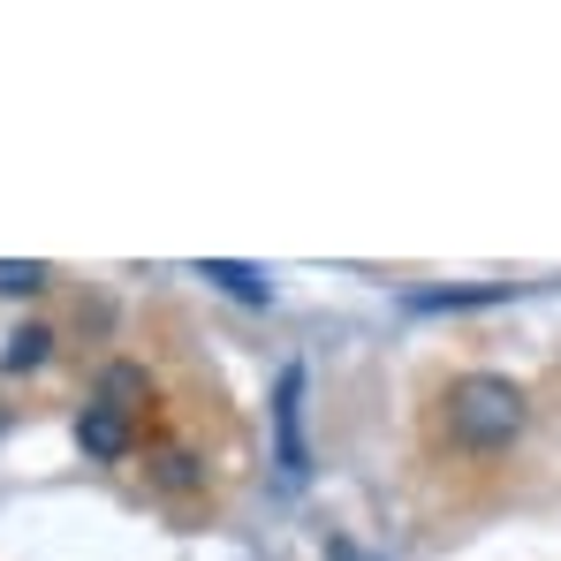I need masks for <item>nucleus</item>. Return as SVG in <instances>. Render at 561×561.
<instances>
[{
  "label": "nucleus",
  "mask_w": 561,
  "mask_h": 561,
  "mask_svg": "<svg viewBox=\"0 0 561 561\" xmlns=\"http://www.w3.org/2000/svg\"><path fill=\"white\" fill-rule=\"evenodd\" d=\"M524 387L501 373H463L448 387V440L470 448V456H493V448H508L516 433H524Z\"/></svg>",
  "instance_id": "nucleus-1"
},
{
  "label": "nucleus",
  "mask_w": 561,
  "mask_h": 561,
  "mask_svg": "<svg viewBox=\"0 0 561 561\" xmlns=\"http://www.w3.org/2000/svg\"><path fill=\"white\" fill-rule=\"evenodd\" d=\"M274 463H280V485H304V478H311V440H304V365H280V379H274Z\"/></svg>",
  "instance_id": "nucleus-2"
},
{
  "label": "nucleus",
  "mask_w": 561,
  "mask_h": 561,
  "mask_svg": "<svg viewBox=\"0 0 561 561\" xmlns=\"http://www.w3.org/2000/svg\"><path fill=\"white\" fill-rule=\"evenodd\" d=\"M77 448H84L92 463H122V456H129V417L106 410V402H84V417H77Z\"/></svg>",
  "instance_id": "nucleus-3"
},
{
  "label": "nucleus",
  "mask_w": 561,
  "mask_h": 561,
  "mask_svg": "<svg viewBox=\"0 0 561 561\" xmlns=\"http://www.w3.org/2000/svg\"><path fill=\"white\" fill-rule=\"evenodd\" d=\"M197 280L228 288L236 304H274V280L259 274V266H243V259H197Z\"/></svg>",
  "instance_id": "nucleus-4"
},
{
  "label": "nucleus",
  "mask_w": 561,
  "mask_h": 561,
  "mask_svg": "<svg viewBox=\"0 0 561 561\" xmlns=\"http://www.w3.org/2000/svg\"><path fill=\"white\" fill-rule=\"evenodd\" d=\"M46 357H54V334H46V327H15V334H8V350H0V373H8V379H15V373H38Z\"/></svg>",
  "instance_id": "nucleus-5"
},
{
  "label": "nucleus",
  "mask_w": 561,
  "mask_h": 561,
  "mask_svg": "<svg viewBox=\"0 0 561 561\" xmlns=\"http://www.w3.org/2000/svg\"><path fill=\"white\" fill-rule=\"evenodd\" d=\"M417 311H478V304H508V288H440V296H410Z\"/></svg>",
  "instance_id": "nucleus-6"
},
{
  "label": "nucleus",
  "mask_w": 561,
  "mask_h": 561,
  "mask_svg": "<svg viewBox=\"0 0 561 561\" xmlns=\"http://www.w3.org/2000/svg\"><path fill=\"white\" fill-rule=\"evenodd\" d=\"M137 394H145V373H137V365H106V373H99V402H106V410H129Z\"/></svg>",
  "instance_id": "nucleus-7"
},
{
  "label": "nucleus",
  "mask_w": 561,
  "mask_h": 561,
  "mask_svg": "<svg viewBox=\"0 0 561 561\" xmlns=\"http://www.w3.org/2000/svg\"><path fill=\"white\" fill-rule=\"evenodd\" d=\"M31 288H46V266L38 259H23V266L0 259V296H31Z\"/></svg>",
  "instance_id": "nucleus-8"
},
{
  "label": "nucleus",
  "mask_w": 561,
  "mask_h": 561,
  "mask_svg": "<svg viewBox=\"0 0 561 561\" xmlns=\"http://www.w3.org/2000/svg\"><path fill=\"white\" fill-rule=\"evenodd\" d=\"M160 485H175V493H190V485H197V456H183V448H168V456H160Z\"/></svg>",
  "instance_id": "nucleus-9"
}]
</instances>
